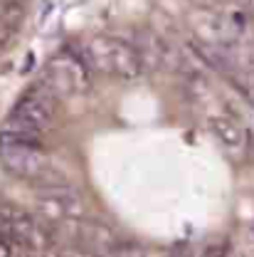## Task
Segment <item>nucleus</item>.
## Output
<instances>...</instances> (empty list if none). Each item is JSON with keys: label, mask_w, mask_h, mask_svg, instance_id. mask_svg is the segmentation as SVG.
Returning a JSON list of instances; mask_svg holds the SVG:
<instances>
[{"label": "nucleus", "mask_w": 254, "mask_h": 257, "mask_svg": "<svg viewBox=\"0 0 254 257\" xmlns=\"http://www.w3.org/2000/svg\"><path fill=\"white\" fill-rule=\"evenodd\" d=\"M79 57L89 67V72L114 77L121 82H133L141 77L143 62L141 55L119 37L111 35H96L79 45Z\"/></svg>", "instance_id": "f257e3e1"}, {"label": "nucleus", "mask_w": 254, "mask_h": 257, "mask_svg": "<svg viewBox=\"0 0 254 257\" xmlns=\"http://www.w3.org/2000/svg\"><path fill=\"white\" fill-rule=\"evenodd\" d=\"M0 166L32 186H47V183H64L62 173L57 171L55 161L42 151V144L20 141L0 134Z\"/></svg>", "instance_id": "f03ea898"}, {"label": "nucleus", "mask_w": 254, "mask_h": 257, "mask_svg": "<svg viewBox=\"0 0 254 257\" xmlns=\"http://www.w3.org/2000/svg\"><path fill=\"white\" fill-rule=\"evenodd\" d=\"M35 208L37 215L50 225V227H67L74 220L82 218L84 213V200L72 186L64 183H47V186H35Z\"/></svg>", "instance_id": "7ed1b4c3"}, {"label": "nucleus", "mask_w": 254, "mask_h": 257, "mask_svg": "<svg viewBox=\"0 0 254 257\" xmlns=\"http://www.w3.org/2000/svg\"><path fill=\"white\" fill-rule=\"evenodd\" d=\"M42 84L57 96V99H72L82 96L92 84V72L74 52H60L45 64Z\"/></svg>", "instance_id": "20e7f679"}, {"label": "nucleus", "mask_w": 254, "mask_h": 257, "mask_svg": "<svg viewBox=\"0 0 254 257\" xmlns=\"http://www.w3.org/2000/svg\"><path fill=\"white\" fill-rule=\"evenodd\" d=\"M190 25L205 47L212 50H232L239 37V23L220 15L215 10H197L190 15Z\"/></svg>", "instance_id": "39448f33"}, {"label": "nucleus", "mask_w": 254, "mask_h": 257, "mask_svg": "<svg viewBox=\"0 0 254 257\" xmlns=\"http://www.w3.org/2000/svg\"><path fill=\"white\" fill-rule=\"evenodd\" d=\"M57 101L60 99L40 82L37 87H32L30 92L15 104V109H13L10 116H15L18 121H23L28 126L47 134L50 128L55 126V104Z\"/></svg>", "instance_id": "423d86ee"}, {"label": "nucleus", "mask_w": 254, "mask_h": 257, "mask_svg": "<svg viewBox=\"0 0 254 257\" xmlns=\"http://www.w3.org/2000/svg\"><path fill=\"white\" fill-rule=\"evenodd\" d=\"M79 247H84L92 255H119L121 252V242L114 232V227H109L101 220L92 218H79L72 227H64Z\"/></svg>", "instance_id": "0eeeda50"}, {"label": "nucleus", "mask_w": 254, "mask_h": 257, "mask_svg": "<svg viewBox=\"0 0 254 257\" xmlns=\"http://www.w3.org/2000/svg\"><path fill=\"white\" fill-rule=\"evenodd\" d=\"M210 131L215 134V139L222 144V149L234 156V159H244L249 151V134L247 128L242 126L237 119L232 116H210Z\"/></svg>", "instance_id": "6e6552de"}, {"label": "nucleus", "mask_w": 254, "mask_h": 257, "mask_svg": "<svg viewBox=\"0 0 254 257\" xmlns=\"http://www.w3.org/2000/svg\"><path fill=\"white\" fill-rule=\"evenodd\" d=\"M20 15H23V8L18 5V3H10V0H0V23H15V20H20Z\"/></svg>", "instance_id": "1a4fd4ad"}, {"label": "nucleus", "mask_w": 254, "mask_h": 257, "mask_svg": "<svg viewBox=\"0 0 254 257\" xmlns=\"http://www.w3.org/2000/svg\"><path fill=\"white\" fill-rule=\"evenodd\" d=\"M10 255H15V252H13V245H10L8 237L0 232V257H10Z\"/></svg>", "instance_id": "9d476101"}]
</instances>
